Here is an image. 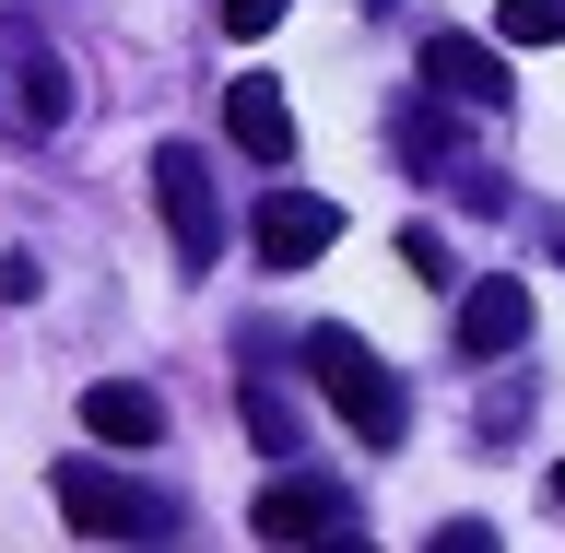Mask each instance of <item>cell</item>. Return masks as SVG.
I'll list each match as a JSON object with an SVG mask.
<instances>
[{"label": "cell", "instance_id": "9", "mask_svg": "<svg viewBox=\"0 0 565 553\" xmlns=\"http://www.w3.org/2000/svg\"><path fill=\"white\" fill-rule=\"evenodd\" d=\"M388 153H401L413 177H459V166H471V141H459V106H448V95H413L401 118H388Z\"/></svg>", "mask_w": 565, "mask_h": 553}, {"label": "cell", "instance_id": "3", "mask_svg": "<svg viewBox=\"0 0 565 553\" xmlns=\"http://www.w3.org/2000/svg\"><path fill=\"white\" fill-rule=\"evenodd\" d=\"M0 118L12 130H71V71H60V47L24 24V12H0Z\"/></svg>", "mask_w": 565, "mask_h": 553}, {"label": "cell", "instance_id": "10", "mask_svg": "<svg viewBox=\"0 0 565 553\" xmlns=\"http://www.w3.org/2000/svg\"><path fill=\"white\" fill-rule=\"evenodd\" d=\"M224 130H236L259 166H282V153H295V106H282V83H271V71H247L236 95H224Z\"/></svg>", "mask_w": 565, "mask_h": 553}, {"label": "cell", "instance_id": "6", "mask_svg": "<svg viewBox=\"0 0 565 553\" xmlns=\"http://www.w3.org/2000/svg\"><path fill=\"white\" fill-rule=\"evenodd\" d=\"M247 530H259V542H353V483H318V471H295V483H259Z\"/></svg>", "mask_w": 565, "mask_h": 553}, {"label": "cell", "instance_id": "15", "mask_svg": "<svg viewBox=\"0 0 565 553\" xmlns=\"http://www.w3.org/2000/svg\"><path fill=\"white\" fill-rule=\"evenodd\" d=\"M282 12H295V0H224V35H271Z\"/></svg>", "mask_w": 565, "mask_h": 553}, {"label": "cell", "instance_id": "16", "mask_svg": "<svg viewBox=\"0 0 565 553\" xmlns=\"http://www.w3.org/2000/svg\"><path fill=\"white\" fill-rule=\"evenodd\" d=\"M519 424H530V389H494V401H483V436H494V448H507Z\"/></svg>", "mask_w": 565, "mask_h": 553}, {"label": "cell", "instance_id": "8", "mask_svg": "<svg viewBox=\"0 0 565 553\" xmlns=\"http://www.w3.org/2000/svg\"><path fill=\"white\" fill-rule=\"evenodd\" d=\"M424 95H448V106H507V60H494L483 35H424Z\"/></svg>", "mask_w": 565, "mask_h": 553}, {"label": "cell", "instance_id": "13", "mask_svg": "<svg viewBox=\"0 0 565 553\" xmlns=\"http://www.w3.org/2000/svg\"><path fill=\"white\" fill-rule=\"evenodd\" d=\"M247 436H259V448H295V401H271V389H247Z\"/></svg>", "mask_w": 565, "mask_h": 553}, {"label": "cell", "instance_id": "2", "mask_svg": "<svg viewBox=\"0 0 565 553\" xmlns=\"http://www.w3.org/2000/svg\"><path fill=\"white\" fill-rule=\"evenodd\" d=\"M60 519L83 530V542H166V530H189V507H177L166 483H130V471L71 459L60 471Z\"/></svg>", "mask_w": 565, "mask_h": 553}, {"label": "cell", "instance_id": "7", "mask_svg": "<svg viewBox=\"0 0 565 553\" xmlns=\"http://www.w3.org/2000/svg\"><path fill=\"white\" fill-rule=\"evenodd\" d=\"M330 236H342V201H318V189H282V201L247 212V247H259L271 272H307V259H330Z\"/></svg>", "mask_w": 565, "mask_h": 553}, {"label": "cell", "instance_id": "12", "mask_svg": "<svg viewBox=\"0 0 565 553\" xmlns=\"http://www.w3.org/2000/svg\"><path fill=\"white\" fill-rule=\"evenodd\" d=\"M494 35H507V47H565V0H507Z\"/></svg>", "mask_w": 565, "mask_h": 553}, {"label": "cell", "instance_id": "17", "mask_svg": "<svg viewBox=\"0 0 565 553\" xmlns=\"http://www.w3.org/2000/svg\"><path fill=\"white\" fill-rule=\"evenodd\" d=\"M554 507H565V459H554Z\"/></svg>", "mask_w": 565, "mask_h": 553}, {"label": "cell", "instance_id": "14", "mask_svg": "<svg viewBox=\"0 0 565 553\" xmlns=\"http://www.w3.org/2000/svg\"><path fill=\"white\" fill-rule=\"evenodd\" d=\"M0 295H12V307H35V295H47V259H35V247H12V259H0Z\"/></svg>", "mask_w": 565, "mask_h": 553}, {"label": "cell", "instance_id": "11", "mask_svg": "<svg viewBox=\"0 0 565 553\" xmlns=\"http://www.w3.org/2000/svg\"><path fill=\"white\" fill-rule=\"evenodd\" d=\"M83 424H95L106 448H153V436H166V401L130 389V377H106V389H83Z\"/></svg>", "mask_w": 565, "mask_h": 553}, {"label": "cell", "instance_id": "5", "mask_svg": "<svg viewBox=\"0 0 565 553\" xmlns=\"http://www.w3.org/2000/svg\"><path fill=\"white\" fill-rule=\"evenodd\" d=\"M530 283H507V272H483V283H459V318H448V342H459V365H507V353L530 342Z\"/></svg>", "mask_w": 565, "mask_h": 553}, {"label": "cell", "instance_id": "1", "mask_svg": "<svg viewBox=\"0 0 565 553\" xmlns=\"http://www.w3.org/2000/svg\"><path fill=\"white\" fill-rule=\"evenodd\" d=\"M307 377L330 389V413H342L365 448H401L413 401H401V377H388V353H365L353 330H307Z\"/></svg>", "mask_w": 565, "mask_h": 553}, {"label": "cell", "instance_id": "4", "mask_svg": "<svg viewBox=\"0 0 565 553\" xmlns=\"http://www.w3.org/2000/svg\"><path fill=\"white\" fill-rule=\"evenodd\" d=\"M153 212H166V236H177V272H212L224 212H212V166L189 141H153Z\"/></svg>", "mask_w": 565, "mask_h": 553}]
</instances>
